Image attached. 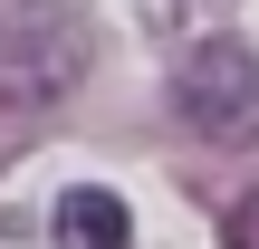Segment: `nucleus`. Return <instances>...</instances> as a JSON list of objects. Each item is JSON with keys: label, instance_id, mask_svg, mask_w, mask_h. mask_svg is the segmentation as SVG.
Returning a JSON list of instances; mask_svg holds the SVG:
<instances>
[{"label": "nucleus", "instance_id": "3", "mask_svg": "<svg viewBox=\"0 0 259 249\" xmlns=\"http://www.w3.org/2000/svg\"><path fill=\"white\" fill-rule=\"evenodd\" d=\"M135 240V221H125V202H115V192H96V182H87V192H67V202H58V249H125Z\"/></svg>", "mask_w": 259, "mask_h": 249}, {"label": "nucleus", "instance_id": "2", "mask_svg": "<svg viewBox=\"0 0 259 249\" xmlns=\"http://www.w3.org/2000/svg\"><path fill=\"white\" fill-rule=\"evenodd\" d=\"M173 96H183V125L202 134V144H259V48L240 38H202L192 58H183V77H173Z\"/></svg>", "mask_w": 259, "mask_h": 249}, {"label": "nucleus", "instance_id": "1", "mask_svg": "<svg viewBox=\"0 0 259 249\" xmlns=\"http://www.w3.org/2000/svg\"><path fill=\"white\" fill-rule=\"evenodd\" d=\"M87 67V19L67 0H0V106H48Z\"/></svg>", "mask_w": 259, "mask_h": 249}, {"label": "nucleus", "instance_id": "4", "mask_svg": "<svg viewBox=\"0 0 259 249\" xmlns=\"http://www.w3.org/2000/svg\"><path fill=\"white\" fill-rule=\"evenodd\" d=\"M221 240H231V249H259V192L231 202V230H221Z\"/></svg>", "mask_w": 259, "mask_h": 249}]
</instances>
